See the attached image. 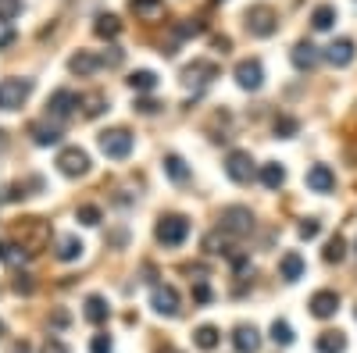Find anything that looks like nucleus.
Segmentation results:
<instances>
[{
  "mask_svg": "<svg viewBox=\"0 0 357 353\" xmlns=\"http://www.w3.org/2000/svg\"><path fill=\"white\" fill-rule=\"evenodd\" d=\"M314 346H318V353H343L347 350V336L343 332H321Z\"/></svg>",
  "mask_w": 357,
  "mask_h": 353,
  "instance_id": "22",
  "label": "nucleus"
},
{
  "mask_svg": "<svg viewBox=\"0 0 357 353\" xmlns=\"http://www.w3.org/2000/svg\"><path fill=\"white\" fill-rule=\"evenodd\" d=\"M211 43H215V50H222V54H225V50L232 47V40H229V36H215Z\"/></svg>",
  "mask_w": 357,
  "mask_h": 353,
  "instance_id": "45",
  "label": "nucleus"
},
{
  "mask_svg": "<svg viewBox=\"0 0 357 353\" xmlns=\"http://www.w3.org/2000/svg\"><path fill=\"white\" fill-rule=\"evenodd\" d=\"M261 182H264L268 189H282V186H286V168L275 164V161L261 164Z\"/></svg>",
  "mask_w": 357,
  "mask_h": 353,
  "instance_id": "19",
  "label": "nucleus"
},
{
  "mask_svg": "<svg viewBox=\"0 0 357 353\" xmlns=\"http://www.w3.org/2000/svg\"><path fill=\"white\" fill-rule=\"evenodd\" d=\"M193 300H200V304H207V300H211V289H207L204 282H197V289H193Z\"/></svg>",
  "mask_w": 357,
  "mask_h": 353,
  "instance_id": "43",
  "label": "nucleus"
},
{
  "mask_svg": "<svg viewBox=\"0 0 357 353\" xmlns=\"http://www.w3.org/2000/svg\"><path fill=\"white\" fill-rule=\"evenodd\" d=\"M165 175H168L172 182H186L190 179V168H186V161L178 157V154H168L165 157Z\"/></svg>",
  "mask_w": 357,
  "mask_h": 353,
  "instance_id": "24",
  "label": "nucleus"
},
{
  "mask_svg": "<svg viewBox=\"0 0 357 353\" xmlns=\"http://www.w3.org/2000/svg\"><path fill=\"white\" fill-rule=\"evenodd\" d=\"M57 168H61V175H68V179H79V175L89 171V154L79 150V146H65V150L57 154Z\"/></svg>",
  "mask_w": 357,
  "mask_h": 353,
  "instance_id": "7",
  "label": "nucleus"
},
{
  "mask_svg": "<svg viewBox=\"0 0 357 353\" xmlns=\"http://www.w3.org/2000/svg\"><path fill=\"white\" fill-rule=\"evenodd\" d=\"M40 353H68V346H65V343H61V339H47V343H43V350H40Z\"/></svg>",
  "mask_w": 357,
  "mask_h": 353,
  "instance_id": "40",
  "label": "nucleus"
},
{
  "mask_svg": "<svg viewBox=\"0 0 357 353\" xmlns=\"http://www.w3.org/2000/svg\"><path fill=\"white\" fill-rule=\"evenodd\" d=\"M82 250H86V246L75 240V235H65V240L57 243V257H61V260H79V257H82Z\"/></svg>",
  "mask_w": 357,
  "mask_h": 353,
  "instance_id": "28",
  "label": "nucleus"
},
{
  "mask_svg": "<svg viewBox=\"0 0 357 353\" xmlns=\"http://www.w3.org/2000/svg\"><path fill=\"white\" fill-rule=\"evenodd\" d=\"M75 218L82 225H100V207H93V203H82V207L75 211Z\"/></svg>",
  "mask_w": 357,
  "mask_h": 353,
  "instance_id": "34",
  "label": "nucleus"
},
{
  "mask_svg": "<svg viewBox=\"0 0 357 353\" xmlns=\"http://www.w3.org/2000/svg\"><path fill=\"white\" fill-rule=\"evenodd\" d=\"M132 4V11H139V15H154V11H161V0H129Z\"/></svg>",
  "mask_w": 357,
  "mask_h": 353,
  "instance_id": "35",
  "label": "nucleus"
},
{
  "mask_svg": "<svg viewBox=\"0 0 357 353\" xmlns=\"http://www.w3.org/2000/svg\"><path fill=\"white\" fill-rule=\"evenodd\" d=\"M243 18H247L250 36H257V40L275 36V29H279V11H275V8H268V4H254V8H247Z\"/></svg>",
  "mask_w": 357,
  "mask_h": 353,
  "instance_id": "1",
  "label": "nucleus"
},
{
  "mask_svg": "<svg viewBox=\"0 0 357 353\" xmlns=\"http://www.w3.org/2000/svg\"><path fill=\"white\" fill-rule=\"evenodd\" d=\"M232 75H236V82H240V90H250V93H257L264 86V68H261L257 57H243Z\"/></svg>",
  "mask_w": 357,
  "mask_h": 353,
  "instance_id": "6",
  "label": "nucleus"
},
{
  "mask_svg": "<svg viewBox=\"0 0 357 353\" xmlns=\"http://www.w3.org/2000/svg\"><path fill=\"white\" fill-rule=\"evenodd\" d=\"M301 132V122H296V118H289V114H279L275 118V136L279 139H289V136H296Z\"/></svg>",
  "mask_w": 357,
  "mask_h": 353,
  "instance_id": "30",
  "label": "nucleus"
},
{
  "mask_svg": "<svg viewBox=\"0 0 357 353\" xmlns=\"http://www.w3.org/2000/svg\"><path fill=\"white\" fill-rule=\"evenodd\" d=\"M165 353H178V350H165Z\"/></svg>",
  "mask_w": 357,
  "mask_h": 353,
  "instance_id": "47",
  "label": "nucleus"
},
{
  "mask_svg": "<svg viewBox=\"0 0 357 353\" xmlns=\"http://www.w3.org/2000/svg\"><path fill=\"white\" fill-rule=\"evenodd\" d=\"M22 15V0H0V25H11Z\"/></svg>",
  "mask_w": 357,
  "mask_h": 353,
  "instance_id": "33",
  "label": "nucleus"
},
{
  "mask_svg": "<svg viewBox=\"0 0 357 353\" xmlns=\"http://www.w3.org/2000/svg\"><path fill=\"white\" fill-rule=\"evenodd\" d=\"M333 22H336V8H333V4H318V8L311 11V25L318 29V33L333 29Z\"/></svg>",
  "mask_w": 357,
  "mask_h": 353,
  "instance_id": "25",
  "label": "nucleus"
},
{
  "mask_svg": "<svg viewBox=\"0 0 357 353\" xmlns=\"http://www.w3.org/2000/svg\"><path fill=\"white\" fill-rule=\"evenodd\" d=\"M211 75H218V68L207 65V61H193L186 68V82H211Z\"/></svg>",
  "mask_w": 357,
  "mask_h": 353,
  "instance_id": "27",
  "label": "nucleus"
},
{
  "mask_svg": "<svg viewBox=\"0 0 357 353\" xmlns=\"http://www.w3.org/2000/svg\"><path fill=\"white\" fill-rule=\"evenodd\" d=\"M29 279H33V275H18L15 289H18V292H33V282H29Z\"/></svg>",
  "mask_w": 357,
  "mask_h": 353,
  "instance_id": "44",
  "label": "nucleus"
},
{
  "mask_svg": "<svg viewBox=\"0 0 357 353\" xmlns=\"http://www.w3.org/2000/svg\"><path fill=\"white\" fill-rule=\"evenodd\" d=\"M100 68V57H93V54H86V50H79L72 61H68V72L72 75H79V79H86V75H93Z\"/></svg>",
  "mask_w": 357,
  "mask_h": 353,
  "instance_id": "18",
  "label": "nucleus"
},
{
  "mask_svg": "<svg viewBox=\"0 0 357 353\" xmlns=\"http://www.w3.org/2000/svg\"><path fill=\"white\" fill-rule=\"evenodd\" d=\"M86 104H89V107H86V114H89V118H97V114L104 111V97H100V93H93V97H86Z\"/></svg>",
  "mask_w": 357,
  "mask_h": 353,
  "instance_id": "39",
  "label": "nucleus"
},
{
  "mask_svg": "<svg viewBox=\"0 0 357 353\" xmlns=\"http://www.w3.org/2000/svg\"><path fill=\"white\" fill-rule=\"evenodd\" d=\"M296 232H301V240H314V235L321 232V225H318L314 218H304V221H301V228H296Z\"/></svg>",
  "mask_w": 357,
  "mask_h": 353,
  "instance_id": "36",
  "label": "nucleus"
},
{
  "mask_svg": "<svg viewBox=\"0 0 357 353\" xmlns=\"http://www.w3.org/2000/svg\"><path fill=\"white\" fill-rule=\"evenodd\" d=\"M75 107H79V97L72 90H54L47 100V114H54V118H68Z\"/></svg>",
  "mask_w": 357,
  "mask_h": 353,
  "instance_id": "13",
  "label": "nucleus"
},
{
  "mask_svg": "<svg viewBox=\"0 0 357 353\" xmlns=\"http://www.w3.org/2000/svg\"><path fill=\"white\" fill-rule=\"evenodd\" d=\"M111 350H114L111 336H93V343H89V353H111Z\"/></svg>",
  "mask_w": 357,
  "mask_h": 353,
  "instance_id": "37",
  "label": "nucleus"
},
{
  "mask_svg": "<svg viewBox=\"0 0 357 353\" xmlns=\"http://www.w3.org/2000/svg\"><path fill=\"white\" fill-rule=\"evenodd\" d=\"M158 107H161L158 100H136V111H139V114H154Z\"/></svg>",
  "mask_w": 357,
  "mask_h": 353,
  "instance_id": "42",
  "label": "nucleus"
},
{
  "mask_svg": "<svg viewBox=\"0 0 357 353\" xmlns=\"http://www.w3.org/2000/svg\"><path fill=\"white\" fill-rule=\"evenodd\" d=\"M15 43V29L11 25H4V29H0V50H8Z\"/></svg>",
  "mask_w": 357,
  "mask_h": 353,
  "instance_id": "41",
  "label": "nucleus"
},
{
  "mask_svg": "<svg viewBox=\"0 0 357 353\" xmlns=\"http://www.w3.org/2000/svg\"><path fill=\"white\" fill-rule=\"evenodd\" d=\"M307 307H311V314L321 317V321H325V317H333V314L340 311V292H336V289H318Z\"/></svg>",
  "mask_w": 357,
  "mask_h": 353,
  "instance_id": "10",
  "label": "nucleus"
},
{
  "mask_svg": "<svg viewBox=\"0 0 357 353\" xmlns=\"http://www.w3.org/2000/svg\"><path fill=\"white\" fill-rule=\"evenodd\" d=\"M151 307H154L161 317H175V314H178V292H175V285H154Z\"/></svg>",
  "mask_w": 357,
  "mask_h": 353,
  "instance_id": "9",
  "label": "nucleus"
},
{
  "mask_svg": "<svg viewBox=\"0 0 357 353\" xmlns=\"http://www.w3.org/2000/svg\"><path fill=\"white\" fill-rule=\"evenodd\" d=\"M296 336H293V329H289V321H272V343L275 346H289Z\"/></svg>",
  "mask_w": 357,
  "mask_h": 353,
  "instance_id": "32",
  "label": "nucleus"
},
{
  "mask_svg": "<svg viewBox=\"0 0 357 353\" xmlns=\"http://www.w3.org/2000/svg\"><path fill=\"white\" fill-rule=\"evenodd\" d=\"M111 317V307L104 297H86V321H93V325H104Z\"/></svg>",
  "mask_w": 357,
  "mask_h": 353,
  "instance_id": "20",
  "label": "nucleus"
},
{
  "mask_svg": "<svg viewBox=\"0 0 357 353\" xmlns=\"http://www.w3.org/2000/svg\"><path fill=\"white\" fill-rule=\"evenodd\" d=\"M100 150L111 161H126L132 154V132L129 129H107V132H100Z\"/></svg>",
  "mask_w": 357,
  "mask_h": 353,
  "instance_id": "4",
  "label": "nucleus"
},
{
  "mask_svg": "<svg viewBox=\"0 0 357 353\" xmlns=\"http://www.w3.org/2000/svg\"><path fill=\"white\" fill-rule=\"evenodd\" d=\"M307 189L311 193H333L336 189V175L329 164H311L307 168Z\"/></svg>",
  "mask_w": 357,
  "mask_h": 353,
  "instance_id": "11",
  "label": "nucleus"
},
{
  "mask_svg": "<svg viewBox=\"0 0 357 353\" xmlns=\"http://www.w3.org/2000/svg\"><path fill=\"white\" fill-rule=\"evenodd\" d=\"M321 257L329 260V264H340V260L347 257V240H343V235H333V240L325 243V253H321Z\"/></svg>",
  "mask_w": 357,
  "mask_h": 353,
  "instance_id": "29",
  "label": "nucleus"
},
{
  "mask_svg": "<svg viewBox=\"0 0 357 353\" xmlns=\"http://www.w3.org/2000/svg\"><path fill=\"white\" fill-rule=\"evenodd\" d=\"M304 257L296 253V250H289V253H282V260H279V279H286V282H301L304 279Z\"/></svg>",
  "mask_w": 357,
  "mask_h": 353,
  "instance_id": "16",
  "label": "nucleus"
},
{
  "mask_svg": "<svg viewBox=\"0 0 357 353\" xmlns=\"http://www.w3.org/2000/svg\"><path fill=\"white\" fill-rule=\"evenodd\" d=\"M357 57V47H354V40H333L329 47H325V61L329 65H336V68H347L350 61Z\"/></svg>",
  "mask_w": 357,
  "mask_h": 353,
  "instance_id": "12",
  "label": "nucleus"
},
{
  "mask_svg": "<svg viewBox=\"0 0 357 353\" xmlns=\"http://www.w3.org/2000/svg\"><path fill=\"white\" fill-rule=\"evenodd\" d=\"M29 93H33V79H0V111H18Z\"/></svg>",
  "mask_w": 357,
  "mask_h": 353,
  "instance_id": "2",
  "label": "nucleus"
},
{
  "mask_svg": "<svg viewBox=\"0 0 357 353\" xmlns=\"http://www.w3.org/2000/svg\"><path fill=\"white\" fill-rule=\"evenodd\" d=\"M29 136H33L36 146H57L65 132L57 125H50V122H33V125H29Z\"/></svg>",
  "mask_w": 357,
  "mask_h": 353,
  "instance_id": "17",
  "label": "nucleus"
},
{
  "mask_svg": "<svg viewBox=\"0 0 357 353\" xmlns=\"http://www.w3.org/2000/svg\"><path fill=\"white\" fill-rule=\"evenodd\" d=\"M154 235H158V243H165V246H178V243H186V235H190V221L183 214H165L158 221Z\"/></svg>",
  "mask_w": 357,
  "mask_h": 353,
  "instance_id": "3",
  "label": "nucleus"
},
{
  "mask_svg": "<svg viewBox=\"0 0 357 353\" xmlns=\"http://www.w3.org/2000/svg\"><path fill=\"white\" fill-rule=\"evenodd\" d=\"M193 343H197L200 350H215V346L222 343V332H218L215 325H200V329L193 332Z\"/></svg>",
  "mask_w": 357,
  "mask_h": 353,
  "instance_id": "26",
  "label": "nucleus"
},
{
  "mask_svg": "<svg viewBox=\"0 0 357 353\" xmlns=\"http://www.w3.org/2000/svg\"><path fill=\"white\" fill-rule=\"evenodd\" d=\"M129 86H132L136 93H154V90H158V75L146 72V68H139V72L129 75Z\"/></svg>",
  "mask_w": 357,
  "mask_h": 353,
  "instance_id": "23",
  "label": "nucleus"
},
{
  "mask_svg": "<svg viewBox=\"0 0 357 353\" xmlns=\"http://www.w3.org/2000/svg\"><path fill=\"white\" fill-rule=\"evenodd\" d=\"M204 33V22L200 18H190L186 25H178V36H200Z\"/></svg>",
  "mask_w": 357,
  "mask_h": 353,
  "instance_id": "38",
  "label": "nucleus"
},
{
  "mask_svg": "<svg viewBox=\"0 0 357 353\" xmlns=\"http://www.w3.org/2000/svg\"><path fill=\"white\" fill-rule=\"evenodd\" d=\"M222 232H232V235H250V228H254V211L250 207H243V203H232V207H225L222 211Z\"/></svg>",
  "mask_w": 357,
  "mask_h": 353,
  "instance_id": "5",
  "label": "nucleus"
},
{
  "mask_svg": "<svg viewBox=\"0 0 357 353\" xmlns=\"http://www.w3.org/2000/svg\"><path fill=\"white\" fill-rule=\"evenodd\" d=\"M93 33H97L100 40H114L118 33H122V22H118V15H97Z\"/></svg>",
  "mask_w": 357,
  "mask_h": 353,
  "instance_id": "21",
  "label": "nucleus"
},
{
  "mask_svg": "<svg viewBox=\"0 0 357 353\" xmlns=\"http://www.w3.org/2000/svg\"><path fill=\"white\" fill-rule=\"evenodd\" d=\"M225 175L232 182H250L254 179V157L247 150H229L225 157Z\"/></svg>",
  "mask_w": 357,
  "mask_h": 353,
  "instance_id": "8",
  "label": "nucleus"
},
{
  "mask_svg": "<svg viewBox=\"0 0 357 353\" xmlns=\"http://www.w3.org/2000/svg\"><path fill=\"white\" fill-rule=\"evenodd\" d=\"M354 317H357V307H354Z\"/></svg>",
  "mask_w": 357,
  "mask_h": 353,
  "instance_id": "48",
  "label": "nucleus"
},
{
  "mask_svg": "<svg viewBox=\"0 0 357 353\" xmlns=\"http://www.w3.org/2000/svg\"><path fill=\"white\" fill-rule=\"evenodd\" d=\"M318 47L314 43H307V40H301L293 50H289V61H293V68H301V72H311L314 65H318Z\"/></svg>",
  "mask_w": 357,
  "mask_h": 353,
  "instance_id": "14",
  "label": "nucleus"
},
{
  "mask_svg": "<svg viewBox=\"0 0 357 353\" xmlns=\"http://www.w3.org/2000/svg\"><path fill=\"white\" fill-rule=\"evenodd\" d=\"M25 246H18V243H11V240H4V243H0V260H4V264H15V260H25Z\"/></svg>",
  "mask_w": 357,
  "mask_h": 353,
  "instance_id": "31",
  "label": "nucleus"
},
{
  "mask_svg": "<svg viewBox=\"0 0 357 353\" xmlns=\"http://www.w3.org/2000/svg\"><path fill=\"white\" fill-rule=\"evenodd\" d=\"M232 346H236V353H257L261 350V332L254 325H236Z\"/></svg>",
  "mask_w": 357,
  "mask_h": 353,
  "instance_id": "15",
  "label": "nucleus"
},
{
  "mask_svg": "<svg viewBox=\"0 0 357 353\" xmlns=\"http://www.w3.org/2000/svg\"><path fill=\"white\" fill-rule=\"evenodd\" d=\"M11 353H29V343H15V350Z\"/></svg>",
  "mask_w": 357,
  "mask_h": 353,
  "instance_id": "46",
  "label": "nucleus"
}]
</instances>
